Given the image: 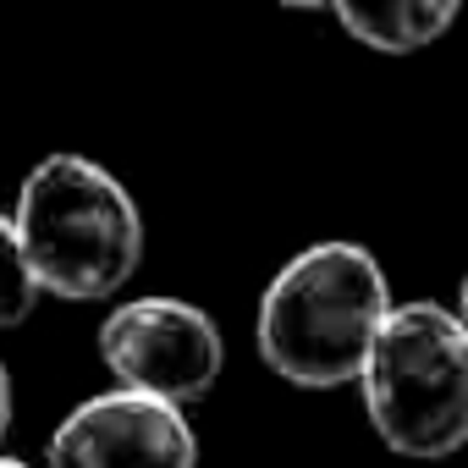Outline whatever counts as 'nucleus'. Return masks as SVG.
Here are the masks:
<instances>
[{
	"label": "nucleus",
	"mask_w": 468,
	"mask_h": 468,
	"mask_svg": "<svg viewBox=\"0 0 468 468\" xmlns=\"http://www.w3.org/2000/svg\"><path fill=\"white\" fill-rule=\"evenodd\" d=\"M391 309V282L364 243H314L260 298V358L303 391H336L364 375Z\"/></svg>",
	"instance_id": "obj_1"
},
{
	"label": "nucleus",
	"mask_w": 468,
	"mask_h": 468,
	"mask_svg": "<svg viewBox=\"0 0 468 468\" xmlns=\"http://www.w3.org/2000/svg\"><path fill=\"white\" fill-rule=\"evenodd\" d=\"M17 238L39 292L105 303L144 260V215L127 182L89 154H45L17 187Z\"/></svg>",
	"instance_id": "obj_2"
},
{
	"label": "nucleus",
	"mask_w": 468,
	"mask_h": 468,
	"mask_svg": "<svg viewBox=\"0 0 468 468\" xmlns=\"http://www.w3.org/2000/svg\"><path fill=\"white\" fill-rule=\"evenodd\" d=\"M364 413L397 457L468 446V325L441 303H397L364 358Z\"/></svg>",
	"instance_id": "obj_3"
},
{
	"label": "nucleus",
	"mask_w": 468,
	"mask_h": 468,
	"mask_svg": "<svg viewBox=\"0 0 468 468\" xmlns=\"http://www.w3.org/2000/svg\"><path fill=\"white\" fill-rule=\"evenodd\" d=\"M0 468H28V463H17V457H0Z\"/></svg>",
	"instance_id": "obj_11"
},
{
	"label": "nucleus",
	"mask_w": 468,
	"mask_h": 468,
	"mask_svg": "<svg viewBox=\"0 0 468 468\" xmlns=\"http://www.w3.org/2000/svg\"><path fill=\"white\" fill-rule=\"evenodd\" d=\"M39 303V282H34V265L23 254V238H17V220L0 215V331L6 325H23Z\"/></svg>",
	"instance_id": "obj_7"
},
{
	"label": "nucleus",
	"mask_w": 468,
	"mask_h": 468,
	"mask_svg": "<svg viewBox=\"0 0 468 468\" xmlns=\"http://www.w3.org/2000/svg\"><path fill=\"white\" fill-rule=\"evenodd\" d=\"M336 23L375 56L430 50L463 12V0H331Z\"/></svg>",
	"instance_id": "obj_6"
},
{
	"label": "nucleus",
	"mask_w": 468,
	"mask_h": 468,
	"mask_svg": "<svg viewBox=\"0 0 468 468\" xmlns=\"http://www.w3.org/2000/svg\"><path fill=\"white\" fill-rule=\"evenodd\" d=\"M457 320L468 325V276H463V292H457Z\"/></svg>",
	"instance_id": "obj_10"
},
{
	"label": "nucleus",
	"mask_w": 468,
	"mask_h": 468,
	"mask_svg": "<svg viewBox=\"0 0 468 468\" xmlns=\"http://www.w3.org/2000/svg\"><path fill=\"white\" fill-rule=\"evenodd\" d=\"M276 6H287V12H325L331 0H276Z\"/></svg>",
	"instance_id": "obj_9"
},
{
	"label": "nucleus",
	"mask_w": 468,
	"mask_h": 468,
	"mask_svg": "<svg viewBox=\"0 0 468 468\" xmlns=\"http://www.w3.org/2000/svg\"><path fill=\"white\" fill-rule=\"evenodd\" d=\"M50 468H198V435L182 402L116 386L56 424Z\"/></svg>",
	"instance_id": "obj_5"
},
{
	"label": "nucleus",
	"mask_w": 468,
	"mask_h": 468,
	"mask_svg": "<svg viewBox=\"0 0 468 468\" xmlns=\"http://www.w3.org/2000/svg\"><path fill=\"white\" fill-rule=\"evenodd\" d=\"M6 430H12V375L0 364V441H6Z\"/></svg>",
	"instance_id": "obj_8"
},
{
	"label": "nucleus",
	"mask_w": 468,
	"mask_h": 468,
	"mask_svg": "<svg viewBox=\"0 0 468 468\" xmlns=\"http://www.w3.org/2000/svg\"><path fill=\"white\" fill-rule=\"evenodd\" d=\"M100 358L116 375V386H133L165 402H193L220 380L226 336L198 303L133 298L100 325Z\"/></svg>",
	"instance_id": "obj_4"
}]
</instances>
